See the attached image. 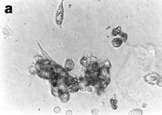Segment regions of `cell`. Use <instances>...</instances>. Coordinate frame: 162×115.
<instances>
[{
    "instance_id": "6da1fadb",
    "label": "cell",
    "mask_w": 162,
    "mask_h": 115,
    "mask_svg": "<svg viewBox=\"0 0 162 115\" xmlns=\"http://www.w3.org/2000/svg\"><path fill=\"white\" fill-rule=\"evenodd\" d=\"M60 97L61 100L63 102H67L69 99V94L67 92H64L61 91L60 92Z\"/></svg>"
},
{
    "instance_id": "7a4b0ae2",
    "label": "cell",
    "mask_w": 162,
    "mask_h": 115,
    "mask_svg": "<svg viewBox=\"0 0 162 115\" xmlns=\"http://www.w3.org/2000/svg\"><path fill=\"white\" fill-rule=\"evenodd\" d=\"M74 64L71 60H67L65 65V68L68 71L71 70L73 68Z\"/></svg>"
},
{
    "instance_id": "3957f363",
    "label": "cell",
    "mask_w": 162,
    "mask_h": 115,
    "mask_svg": "<svg viewBox=\"0 0 162 115\" xmlns=\"http://www.w3.org/2000/svg\"><path fill=\"white\" fill-rule=\"evenodd\" d=\"M122 43V41L120 38H117L113 40V45L116 47H120Z\"/></svg>"
},
{
    "instance_id": "277c9868",
    "label": "cell",
    "mask_w": 162,
    "mask_h": 115,
    "mask_svg": "<svg viewBox=\"0 0 162 115\" xmlns=\"http://www.w3.org/2000/svg\"><path fill=\"white\" fill-rule=\"evenodd\" d=\"M142 111L141 110L139 109H136L133 110L130 112L129 115H142Z\"/></svg>"
},
{
    "instance_id": "5b68a950",
    "label": "cell",
    "mask_w": 162,
    "mask_h": 115,
    "mask_svg": "<svg viewBox=\"0 0 162 115\" xmlns=\"http://www.w3.org/2000/svg\"><path fill=\"white\" fill-rule=\"evenodd\" d=\"M81 63L83 66H87L88 65L89 61L88 59L86 58H83L81 61Z\"/></svg>"
}]
</instances>
